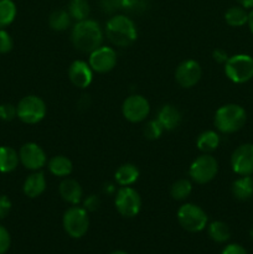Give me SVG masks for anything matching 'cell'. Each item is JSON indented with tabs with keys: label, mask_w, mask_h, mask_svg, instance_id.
Instances as JSON below:
<instances>
[{
	"label": "cell",
	"mask_w": 253,
	"mask_h": 254,
	"mask_svg": "<svg viewBox=\"0 0 253 254\" xmlns=\"http://www.w3.org/2000/svg\"><path fill=\"white\" fill-rule=\"evenodd\" d=\"M111 254H128V253L123 252V251H114V252H112Z\"/></svg>",
	"instance_id": "41"
},
{
	"label": "cell",
	"mask_w": 253,
	"mask_h": 254,
	"mask_svg": "<svg viewBox=\"0 0 253 254\" xmlns=\"http://www.w3.org/2000/svg\"><path fill=\"white\" fill-rule=\"evenodd\" d=\"M63 228L72 238H81L87 233L89 227V218L83 207L68 208L63 215Z\"/></svg>",
	"instance_id": "7"
},
{
	"label": "cell",
	"mask_w": 253,
	"mask_h": 254,
	"mask_svg": "<svg viewBox=\"0 0 253 254\" xmlns=\"http://www.w3.org/2000/svg\"><path fill=\"white\" fill-rule=\"evenodd\" d=\"M225 20L232 27L243 26L248 21V12L242 6H232L226 11Z\"/></svg>",
	"instance_id": "25"
},
{
	"label": "cell",
	"mask_w": 253,
	"mask_h": 254,
	"mask_svg": "<svg viewBox=\"0 0 253 254\" xmlns=\"http://www.w3.org/2000/svg\"><path fill=\"white\" fill-rule=\"evenodd\" d=\"M201 76H202V69L200 64L195 60H186L181 62L175 72L176 82L183 88H191L195 86L200 81Z\"/></svg>",
	"instance_id": "13"
},
{
	"label": "cell",
	"mask_w": 253,
	"mask_h": 254,
	"mask_svg": "<svg viewBox=\"0 0 253 254\" xmlns=\"http://www.w3.org/2000/svg\"><path fill=\"white\" fill-rule=\"evenodd\" d=\"M11 211V201L6 196H0V220H4Z\"/></svg>",
	"instance_id": "36"
},
{
	"label": "cell",
	"mask_w": 253,
	"mask_h": 254,
	"mask_svg": "<svg viewBox=\"0 0 253 254\" xmlns=\"http://www.w3.org/2000/svg\"><path fill=\"white\" fill-rule=\"evenodd\" d=\"M231 191L238 201H248L253 197V178L252 176H241L233 181Z\"/></svg>",
	"instance_id": "19"
},
{
	"label": "cell",
	"mask_w": 253,
	"mask_h": 254,
	"mask_svg": "<svg viewBox=\"0 0 253 254\" xmlns=\"http://www.w3.org/2000/svg\"><path fill=\"white\" fill-rule=\"evenodd\" d=\"M225 73L235 83H246L253 78V57L240 54L230 57L225 64Z\"/></svg>",
	"instance_id": "4"
},
{
	"label": "cell",
	"mask_w": 253,
	"mask_h": 254,
	"mask_svg": "<svg viewBox=\"0 0 253 254\" xmlns=\"http://www.w3.org/2000/svg\"><path fill=\"white\" fill-rule=\"evenodd\" d=\"M46 189V179H45L44 173L37 171V173L31 174L25 180L22 190L24 193L30 198L39 197Z\"/></svg>",
	"instance_id": "17"
},
{
	"label": "cell",
	"mask_w": 253,
	"mask_h": 254,
	"mask_svg": "<svg viewBox=\"0 0 253 254\" xmlns=\"http://www.w3.org/2000/svg\"><path fill=\"white\" fill-rule=\"evenodd\" d=\"M106 32L109 41L119 47H128L138 36L136 26L126 15H114L107 21Z\"/></svg>",
	"instance_id": "2"
},
{
	"label": "cell",
	"mask_w": 253,
	"mask_h": 254,
	"mask_svg": "<svg viewBox=\"0 0 253 254\" xmlns=\"http://www.w3.org/2000/svg\"><path fill=\"white\" fill-rule=\"evenodd\" d=\"M19 154L10 146H0V173H11L19 164Z\"/></svg>",
	"instance_id": "21"
},
{
	"label": "cell",
	"mask_w": 253,
	"mask_h": 254,
	"mask_svg": "<svg viewBox=\"0 0 253 254\" xmlns=\"http://www.w3.org/2000/svg\"><path fill=\"white\" fill-rule=\"evenodd\" d=\"M71 15L68 14V11L66 10H55L49 17V24L50 27L55 31H63L71 24Z\"/></svg>",
	"instance_id": "28"
},
{
	"label": "cell",
	"mask_w": 253,
	"mask_h": 254,
	"mask_svg": "<svg viewBox=\"0 0 253 254\" xmlns=\"http://www.w3.org/2000/svg\"><path fill=\"white\" fill-rule=\"evenodd\" d=\"M139 178V170L133 164H123L116 171V180L121 186L133 185Z\"/></svg>",
	"instance_id": "22"
},
{
	"label": "cell",
	"mask_w": 253,
	"mask_h": 254,
	"mask_svg": "<svg viewBox=\"0 0 253 254\" xmlns=\"http://www.w3.org/2000/svg\"><path fill=\"white\" fill-rule=\"evenodd\" d=\"M60 195L66 202L77 205L82 198V188L73 179H66L60 184Z\"/></svg>",
	"instance_id": "18"
},
{
	"label": "cell",
	"mask_w": 253,
	"mask_h": 254,
	"mask_svg": "<svg viewBox=\"0 0 253 254\" xmlns=\"http://www.w3.org/2000/svg\"><path fill=\"white\" fill-rule=\"evenodd\" d=\"M71 37L77 50L91 54L92 51L102 46L103 32L98 22L86 19L77 21V24L72 29Z\"/></svg>",
	"instance_id": "1"
},
{
	"label": "cell",
	"mask_w": 253,
	"mask_h": 254,
	"mask_svg": "<svg viewBox=\"0 0 253 254\" xmlns=\"http://www.w3.org/2000/svg\"><path fill=\"white\" fill-rule=\"evenodd\" d=\"M197 148L200 149L203 153H211V151L216 150L220 145V136L216 131L213 130H207L203 131L198 135L197 141Z\"/></svg>",
	"instance_id": "24"
},
{
	"label": "cell",
	"mask_w": 253,
	"mask_h": 254,
	"mask_svg": "<svg viewBox=\"0 0 253 254\" xmlns=\"http://www.w3.org/2000/svg\"><path fill=\"white\" fill-rule=\"evenodd\" d=\"M208 236L215 242L225 243L231 237L230 227L222 221H215V222L208 226Z\"/></svg>",
	"instance_id": "26"
},
{
	"label": "cell",
	"mask_w": 253,
	"mask_h": 254,
	"mask_svg": "<svg viewBox=\"0 0 253 254\" xmlns=\"http://www.w3.org/2000/svg\"><path fill=\"white\" fill-rule=\"evenodd\" d=\"M19 159L29 170H40L46 164V154L36 143H26L19 151Z\"/></svg>",
	"instance_id": "14"
},
{
	"label": "cell",
	"mask_w": 253,
	"mask_h": 254,
	"mask_svg": "<svg viewBox=\"0 0 253 254\" xmlns=\"http://www.w3.org/2000/svg\"><path fill=\"white\" fill-rule=\"evenodd\" d=\"M69 81L78 88H86L91 84L93 74L92 68L88 64L84 61H74L72 62L68 68Z\"/></svg>",
	"instance_id": "15"
},
{
	"label": "cell",
	"mask_w": 253,
	"mask_h": 254,
	"mask_svg": "<svg viewBox=\"0 0 253 254\" xmlns=\"http://www.w3.org/2000/svg\"><path fill=\"white\" fill-rule=\"evenodd\" d=\"M117 64V54L112 47L99 46L91 52L89 66L98 73H107L112 71Z\"/></svg>",
	"instance_id": "12"
},
{
	"label": "cell",
	"mask_w": 253,
	"mask_h": 254,
	"mask_svg": "<svg viewBox=\"0 0 253 254\" xmlns=\"http://www.w3.org/2000/svg\"><path fill=\"white\" fill-rule=\"evenodd\" d=\"M83 206H84L83 208L86 211H91V212H94V211L98 210L99 206H101V200H99V198L97 197L96 195H89L88 197L84 200Z\"/></svg>",
	"instance_id": "35"
},
{
	"label": "cell",
	"mask_w": 253,
	"mask_h": 254,
	"mask_svg": "<svg viewBox=\"0 0 253 254\" xmlns=\"http://www.w3.org/2000/svg\"><path fill=\"white\" fill-rule=\"evenodd\" d=\"M240 2V5L245 9H251L253 7V0H237Z\"/></svg>",
	"instance_id": "39"
},
{
	"label": "cell",
	"mask_w": 253,
	"mask_h": 254,
	"mask_svg": "<svg viewBox=\"0 0 253 254\" xmlns=\"http://www.w3.org/2000/svg\"><path fill=\"white\" fill-rule=\"evenodd\" d=\"M91 7L87 0H71L68 5V14L77 21L88 19Z\"/></svg>",
	"instance_id": "29"
},
{
	"label": "cell",
	"mask_w": 253,
	"mask_h": 254,
	"mask_svg": "<svg viewBox=\"0 0 253 254\" xmlns=\"http://www.w3.org/2000/svg\"><path fill=\"white\" fill-rule=\"evenodd\" d=\"M122 112L126 121L131 122V123H139L149 116L150 104L143 96L133 94L124 101Z\"/></svg>",
	"instance_id": "10"
},
{
	"label": "cell",
	"mask_w": 253,
	"mask_h": 254,
	"mask_svg": "<svg viewBox=\"0 0 253 254\" xmlns=\"http://www.w3.org/2000/svg\"><path fill=\"white\" fill-rule=\"evenodd\" d=\"M102 7L107 12L116 11V10L138 11L143 10L145 5L143 0H102Z\"/></svg>",
	"instance_id": "20"
},
{
	"label": "cell",
	"mask_w": 253,
	"mask_h": 254,
	"mask_svg": "<svg viewBox=\"0 0 253 254\" xmlns=\"http://www.w3.org/2000/svg\"><path fill=\"white\" fill-rule=\"evenodd\" d=\"M221 254H247V252H246V250L242 247V246L232 243V245L226 246Z\"/></svg>",
	"instance_id": "37"
},
{
	"label": "cell",
	"mask_w": 253,
	"mask_h": 254,
	"mask_svg": "<svg viewBox=\"0 0 253 254\" xmlns=\"http://www.w3.org/2000/svg\"><path fill=\"white\" fill-rule=\"evenodd\" d=\"M247 24H248V26H250L251 32H252V34H253V10L250 12V14H248V21H247Z\"/></svg>",
	"instance_id": "40"
},
{
	"label": "cell",
	"mask_w": 253,
	"mask_h": 254,
	"mask_svg": "<svg viewBox=\"0 0 253 254\" xmlns=\"http://www.w3.org/2000/svg\"><path fill=\"white\" fill-rule=\"evenodd\" d=\"M247 121V113L238 104H225L215 114V126L221 133L232 134L242 129Z\"/></svg>",
	"instance_id": "3"
},
{
	"label": "cell",
	"mask_w": 253,
	"mask_h": 254,
	"mask_svg": "<svg viewBox=\"0 0 253 254\" xmlns=\"http://www.w3.org/2000/svg\"><path fill=\"white\" fill-rule=\"evenodd\" d=\"M16 116L26 124H36L46 116V104L40 97L26 96L16 107Z\"/></svg>",
	"instance_id": "6"
},
{
	"label": "cell",
	"mask_w": 253,
	"mask_h": 254,
	"mask_svg": "<svg viewBox=\"0 0 253 254\" xmlns=\"http://www.w3.org/2000/svg\"><path fill=\"white\" fill-rule=\"evenodd\" d=\"M178 221L188 232H201L207 225V215L200 206L185 203L179 208Z\"/></svg>",
	"instance_id": "5"
},
{
	"label": "cell",
	"mask_w": 253,
	"mask_h": 254,
	"mask_svg": "<svg viewBox=\"0 0 253 254\" xmlns=\"http://www.w3.org/2000/svg\"><path fill=\"white\" fill-rule=\"evenodd\" d=\"M250 236H251V237H252V238H253V228H252V230H251V231H250Z\"/></svg>",
	"instance_id": "42"
},
{
	"label": "cell",
	"mask_w": 253,
	"mask_h": 254,
	"mask_svg": "<svg viewBox=\"0 0 253 254\" xmlns=\"http://www.w3.org/2000/svg\"><path fill=\"white\" fill-rule=\"evenodd\" d=\"M116 208L123 217H135L141 208V198L134 189L123 186L117 191Z\"/></svg>",
	"instance_id": "8"
},
{
	"label": "cell",
	"mask_w": 253,
	"mask_h": 254,
	"mask_svg": "<svg viewBox=\"0 0 253 254\" xmlns=\"http://www.w3.org/2000/svg\"><path fill=\"white\" fill-rule=\"evenodd\" d=\"M16 17V5L12 0H0V30L9 26Z\"/></svg>",
	"instance_id": "27"
},
{
	"label": "cell",
	"mask_w": 253,
	"mask_h": 254,
	"mask_svg": "<svg viewBox=\"0 0 253 254\" xmlns=\"http://www.w3.org/2000/svg\"><path fill=\"white\" fill-rule=\"evenodd\" d=\"M233 173L240 176H251L253 174V144H242L231 156Z\"/></svg>",
	"instance_id": "11"
},
{
	"label": "cell",
	"mask_w": 253,
	"mask_h": 254,
	"mask_svg": "<svg viewBox=\"0 0 253 254\" xmlns=\"http://www.w3.org/2000/svg\"><path fill=\"white\" fill-rule=\"evenodd\" d=\"M158 119L163 126L164 130H174L181 123V113L175 106L165 104L160 108L158 113Z\"/></svg>",
	"instance_id": "16"
},
{
	"label": "cell",
	"mask_w": 253,
	"mask_h": 254,
	"mask_svg": "<svg viewBox=\"0 0 253 254\" xmlns=\"http://www.w3.org/2000/svg\"><path fill=\"white\" fill-rule=\"evenodd\" d=\"M212 57L216 62H218V64H226V62H227V60L230 59L227 55V52L222 49H216L215 51L212 52Z\"/></svg>",
	"instance_id": "38"
},
{
	"label": "cell",
	"mask_w": 253,
	"mask_h": 254,
	"mask_svg": "<svg viewBox=\"0 0 253 254\" xmlns=\"http://www.w3.org/2000/svg\"><path fill=\"white\" fill-rule=\"evenodd\" d=\"M218 171V163L213 156L208 154L198 156L190 166L191 179L197 184H207L215 179Z\"/></svg>",
	"instance_id": "9"
},
{
	"label": "cell",
	"mask_w": 253,
	"mask_h": 254,
	"mask_svg": "<svg viewBox=\"0 0 253 254\" xmlns=\"http://www.w3.org/2000/svg\"><path fill=\"white\" fill-rule=\"evenodd\" d=\"M16 116V107L10 103L0 104V119L4 122H10Z\"/></svg>",
	"instance_id": "33"
},
{
	"label": "cell",
	"mask_w": 253,
	"mask_h": 254,
	"mask_svg": "<svg viewBox=\"0 0 253 254\" xmlns=\"http://www.w3.org/2000/svg\"><path fill=\"white\" fill-rule=\"evenodd\" d=\"M12 42L11 36L7 31H5L4 29L0 30V54H7L12 50Z\"/></svg>",
	"instance_id": "32"
},
{
	"label": "cell",
	"mask_w": 253,
	"mask_h": 254,
	"mask_svg": "<svg viewBox=\"0 0 253 254\" xmlns=\"http://www.w3.org/2000/svg\"><path fill=\"white\" fill-rule=\"evenodd\" d=\"M191 191H192V185L189 180L186 179H181V180H178L176 183L173 184L170 190V195L174 200L181 201L185 200L190 196Z\"/></svg>",
	"instance_id": "30"
},
{
	"label": "cell",
	"mask_w": 253,
	"mask_h": 254,
	"mask_svg": "<svg viewBox=\"0 0 253 254\" xmlns=\"http://www.w3.org/2000/svg\"><path fill=\"white\" fill-rule=\"evenodd\" d=\"M163 131V126H161L158 119L148 122L146 126L144 127V135L146 136V139H150V140H155V139L160 138Z\"/></svg>",
	"instance_id": "31"
},
{
	"label": "cell",
	"mask_w": 253,
	"mask_h": 254,
	"mask_svg": "<svg viewBox=\"0 0 253 254\" xmlns=\"http://www.w3.org/2000/svg\"><path fill=\"white\" fill-rule=\"evenodd\" d=\"M49 170L52 175L63 178V176H68L72 173L73 165L68 158L63 155H57L49 161Z\"/></svg>",
	"instance_id": "23"
},
{
	"label": "cell",
	"mask_w": 253,
	"mask_h": 254,
	"mask_svg": "<svg viewBox=\"0 0 253 254\" xmlns=\"http://www.w3.org/2000/svg\"><path fill=\"white\" fill-rule=\"evenodd\" d=\"M11 245V237L7 230L2 226H0V254H5L9 251Z\"/></svg>",
	"instance_id": "34"
}]
</instances>
